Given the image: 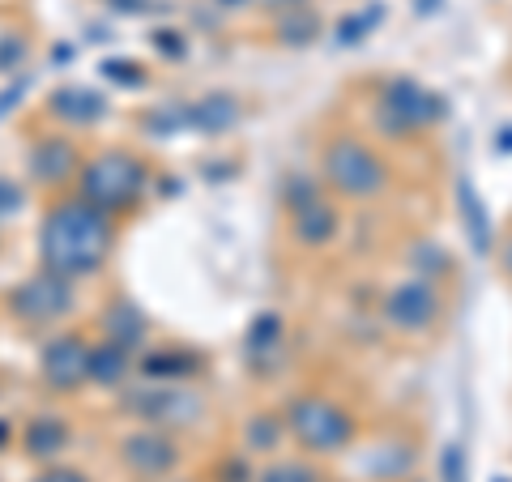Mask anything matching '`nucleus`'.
Masks as SVG:
<instances>
[{
  "instance_id": "1",
  "label": "nucleus",
  "mask_w": 512,
  "mask_h": 482,
  "mask_svg": "<svg viewBox=\"0 0 512 482\" xmlns=\"http://www.w3.org/2000/svg\"><path fill=\"white\" fill-rule=\"evenodd\" d=\"M111 252V218L90 201H60L39 227V261L60 278H86Z\"/></svg>"
},
{
  "instance_id": "2",
  "label": "nucleus",
  "mask_w": 512,
  "mask_h": 482,
  "mask_svg": "<svg viewBox=\"0 0 512 482\" xmlns=\"http://www.w3.org/2000/svg\"><path fill=\"white\" fill-rule=\"evenodd\" d=\"M141 188H146V167L124 150H107L82 167V201L103 214L128 210L141 197Z\"/></svg>"
},
{
  "instance_id": "3",
  "label": "nucleus",
  "mask_w": 512,
  "mask_h": 482,
  "mask_svg": "<svg viewBox=\"0 0 512 482\" xmlns=\"http://www.w3.org/2000/svg\"><path fill=\"white\" fill-rule=\"evenodd\" d=\"M286 427H291V436L308 448L316 457H333L342 453L355 436V423H350V414L338 406V401L329 397H295L291 406H286Z\"/></svg>"
},
{
  "instance_id": "4",
  "label": "nucleus",
  "mask_w": 512,
  "mask_h": 482,
  "mask_svg": "<svg viewBox=\"0 0 512 482\" xmlns=\"http://www.w3.org/2000/svg\"><path fill=\"white\" fill-rule=\"evenodd\" d=\"M325 180L342 192V197H376V192L389 184V167L384 158L363 146L359 137H333L329 150H325Z\"/></svg>"
},
{
  "instance_id": "5",
  "label": "nucleus",
  "mask_w": 512,
  "mask_h": 482,
  "mask_svg": "<svg viewBox=\"0 0 512 482\" xmlns=\"http://www.w3.org/2000/svg\"><path fill=\"white\" fill-rule=\"evenodd\" d=\"M73 308V286L69 278H60V273L43 269L35 273L30 282L18 286V295H13V312L30 325H47V320H60L64 312Z\"/></svg>"
},
{
  "instance_id": "6",
  "label": "nucleus",
  "mask_w": 512,
  "mask_h": 482,
  "mask_svg": "<svg viewBox=\"0 0 512 482\" xmlns=\"http://www.w3.org/2000/svg\"><path fill=\"white\" fill-rule=\"evenodd\" d=\"M39 372L60 393L82 389V384H90V346L77 333L52 337V342L43 346V355H39Z\"/></svg>"
},
{
  "instance_id": "7",
  "label": "nucleus",
  "mask_w": 512,
  "mask_h": 482,
  "mask_svg": "<svg viewBox=\"0 0 512 482\" xmlns=\"http://www.w3.org/2000/svg\"><path fill=\"white\" fill-rule=\"evenodd\" d=\"M436 316H440V295H436V286H427V282H419V278L393 286V291L384 295V320H389L393 329H402V333L427 329Z\"/></svg>"
},
{
  "instance_id": "8",
  "label": "nucleus",
  "mask_w": 512,
  "mask_h": 482,
  "mask_svg": "<svg viewBox=\"0 0 512 482\" xmlns=\"http://www.w3.org/2000/svg\"><path fill=\"white\" fill-rule=\"evenodd\" d=\"M384 116L410 133V128L436 124L444 116V103H440V94L423 90L419 82H393V86H384Z\"/></svg>"
},
{
  "instance_id": "9",
  "label": "nucleus",
  "mask_w": 512,
  "mask_h": 482,
  "mask_svg": "<svg viewBox=\"0 0 512 482\" xmlns=\"http://www.w3.org/2000/svg\"><path fill=\"white\" fill-rule=\"evenodd\" d=\"M120 457L133 474L141 478H163L175 470V461H180V448L171 444V436H163V431H133L124 444H120Z\"/></svg>"
},
{
  "instance_id": "10",
  "label": "nucleus",
  "mask_w": 512,
  "mask_h": 482,
  "mask_svg": "<svg viewBox=\"0 0 512 482\" xmlns=\"http://www.w3.org/2000/svg\"><path fill=\"white\" fill-rule=\"evenodd\" d=\"M291 231L303 248H320V244H329L333 231H338V210L320 197V192L312 188H303L299 197L291 201Z\"/></svg>"
},
{
  "instance_id": "11",
  "label": "nucleus",
  "mask_w": 512,
  "mask_h": 482,
  "mask_svg": "<svg viewBox=\"0 0 512 482\" xmlns=\"http://www.w3.org/2000/svg\"><path fill=\"white\" fill-rule=\"evenodd\" d=\"M103 111H107L103 94H94L86 86H64V90L52 94V116H60L64 124H77V128H82V124H99Z\"/></svg>"
},
{
  "instance_id": "12",
  "label": "nucleus",
  "mask_w": 512,
  "mask_h": 482,
  "mask_svg": "<svg viewBox=\"0 0 512 482\" xmlns=\"http://www.w3.org/2000/svg\"><path fill=\"white\" fill-rule=\"evenodd\" d=\"M30 171H35V180H43V184L69 180V175L77 171V150L60 137H47L35 146V154H30Z\"/></svg>"
},
{
  "instance_id": "13",
  "label": "nucleus",
  "mask_w": 512,
  "mask_h": 482,
  "mask_svg": "<svg viewBox=\"0 0 512 482\" xmlns=\"http://www.w3.org/2000/svg\"><path fill=\"white\" fill-rule=\"evenodd\" d=\"M128 380V346L120 342H99L90 346V384H99V389H116V384Z\"/></svg>"
},
{
  "instance_id": "14",
  "label": "nucleus",
  "mask_w": 512,
  "mask_h": 482,
  "mask_svg": "<svg viewBox=\"0 0 512 482\" xmlns=\"http://www.w3.org/2000/svg\"><path fill=\"white\" fill-rule=\"evenodd\" d=\"M64 423L60 419H35L26 427V436H22V444H26V453L30 457H39V461H47V457H56L60 448H64Z\"/></svg>"
},
{
  "instance_id": "15",
  "label": "nucleus",
  "mask_w": 512,
  "mask_h": 482,
  "mask_svg": "<svg viewBox=\"0 0 512 482\" xmlns=\"http://www.w3.org/2000/svg\"><path fill=\"white\" fill-rule=\"evenodd\" d=\"M141 329H146V320L128 308V303L107 316V333H111V342H120V346H133L137 337H141Z\"/></svg>"
},
{
  "instance_id": "16",
  "label": "nucleus",
  "mask_w": 512,
  "mask_h": 482,
  "mask_svg": "<svg viewBox=\"0 0 512 482\" xmlns=\"http://www.w3.org/2000/svg\"><path fill=\"white\" fill-rule=\"evenodd\" d=\"M461 210H466V218H470V235H474V248H478V252H487V248H491V235H487V218H483V205H478V197L470 192V184L461 188Z\"/></svg>"
},
{
  "instance_id": "17",
  "label": "nucleus",
  "mask_w": 512,
  "mask_h": 482,
  "mask_svg": "<svg viewBox=\"0 0 512 482\" xmlns=\"http://www.w3.org/2000/svg\"><path fill=\"white\" fill-rule=\"evenodd\" d=\"M282 440V423L278 419H269V414H256V419L248 423V448H274Z\"/></svg>"
},
{
  "instance_id": "18",
  "label": "nucleus",
  "mask_w": 512,
  "mask_h": 482,
  "mask_svg": "<svg viewBox=\"0 0 512 482\" xmlns=\"http://www.w3.org/2000/svg\"><path fill=\"white\" fill-rule=\"evenodd\" d=\"M261 482H320L312 465H299V461H286V465H274V470H265Z\"/></svg>"
},
{
  "instance_id": "19",
  "label": "nucleus",
  "mask_w": 512,
  "mask_h": 482,
  "mask_svg": "<svg viewBox=\"0 0 512 482\" xmlns=\"http://www.w3.org/2000/svg\"><path fill=\"white\" fill-rule=\"evenodd\" d=\"M18 210H22V188L9 184V180H0V218H13Z\"/></svg>"
},
{
  "instance_id": "20",
  "label": "nucleus",
  "mask_w": 512,
  "mask_h": 482,
  "mask_svg": "<svg viewBox=\"0 0 512 482\" xmlns=\"http://www.w3.org/2000/svg\"><path fill=\"white\" fill-rule=\"evenodd\" d=\"M444 482H466V457H461V448H448L444 453Z\"/></svg>"
},
{
  "instance_id": "21",
  "label": "nucleus",
  "mask_w": 512,
  "mask_h": 482,
  "mask_svg": "<svg viewBox=\"0 0 512 482\" xmlns=\"http://www.w3.org/2000/svg\"><path fill=\"white\" fill-rule=\"evenodd\" d=\"M35 482H90V478H82L77 470H43Z\"/></svg>"
},
{
  "instance_id": "22",
  "label": "nucleus",
  "mask_w": 512,
  "mask_h": 482,
  "mask_svg": "<svg viewBox=\"0 0 512 482\" xmlns=\"http://www.w3.org/2000/svg\"><path fill=\"white\" fill-rule=\"evenodd\" d=\"M504 269H508V278H512V239L504 244Z\"/></svg>"
}]
</instances>
